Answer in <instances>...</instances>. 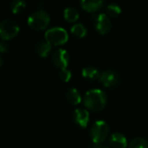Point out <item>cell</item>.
<instances>
[{
  "instance_id": "6da1fadb",
  "label": "cell",
  "mask_w": 148,
  "mask_h": 148,
  "mask_svg": "<svg viewBox=\"0 0 148 148\" xmlns=\"http://www.w3.org/2000/svg\"><path fill=\"white\" fill-rule=\"evenodd\" d=\"M85 107L93 111L102 110L107 104L106 94L98 88H93L86 92L83 97Z\"/></svg>"
},
{
  "instance_id": "7a4b0ae2",
  "label": "cell",
  "mask_w": 148,
  "mask_h": 148,
  "mask_svg": "<svg viewBox=\"0 0 148 148\" xmlns=\"http://www.w3.org/2000/svg\"><path fill=\"white\" fill-rule=\"evenodd\" d=\"M49 20L50 17L45 10H37L29 15L27 22L30 28L36 30H41L48 26V24L49 23Z\"/></svg>"
},
{
  "instance_id": "3957f363",
  "label": "cell",
  "mask_w": 148,
  "mask_h": 148,
  "mask_svg": "<svg viewBox=\"0 0 148 148\" xmlns=\"http://www.w3.org/2000/svg\"><path fill=\"white\" fill-rule=\"evenodd\" d=\"M45 39L51 45H60L68 41L69 34L62 27H53L45 32Z\"/></svg>"
},
{
  "instance_id": "277c9868",
  "label": "cell",
  "mask_w": 148,
  "mask_h": 148,
  "mask_svg": "<svg viewBox=\"0 0 148 148\" xmlns=\"http://www.w3.org/2000/svg\"><path fill=\"white\" fill-rule=\"evenodd\" d=\"M109 134V126L104 121H97L94 123L90 134L92 140L95 144H100L103 142Z\"/></svg>"
},
{
  "instance_id": "5b68a950",
  "label": "cell",
  "mask_w": 148,
  "mask_h": 148,
  "mask_svg": "<svg viewBox=\"0 0 148 148\" xmlns=\"http://www.w3.org/2000/svg\"><path fill=\"white\" fill-rule=\"evenodd\" d=\"M19 25L11 19H4L0 23V36L3 40H8L17 35Z\"/></svg>"
},
{
  "instance_id": "8992f818",
  "label": "cell",
  "mask_w": 148,
  "mask_h": 148,
  "mask_svg": "<svg viewBox=\"0 0 148 148\" xmlns=\"http://www.w3.org/2000/svg\"><path fill=\"white\" fill-rule=\"evenodd\" d=\"M95 29L101 34L108 33L112 26L109 16L104 13H100L96 16L95 20Z\"/></svg>"
},
{
  "instance_id": "52a82bcc",
  "label": "cell",
  "mask_w": 148,
  "mask_h": 148,
  "mask_svg": "<svg viewBox=\"0 0 148 148\" xmlns=\"http://www.w3.org/2000/svg\"><path fill=\"white\" fill-rule=\"evenodd\" d=\"M52 60L54 64L57 68L62 69H66V67L68 66L69 61V56L67 50L62 49H58L54 52Z\"/></svg>"
},
{
  "instance_id": "ba28073f",
  "label": "cell",
  "mask_w": 148,
  "mask_h": 148,
  "mask_svg": "<svg viewBox=\"0 0 148 148\" xmlns=\"http://www.w3.org/2000/svg\"><path fill=\"white\" fill-rule=\"evenodd\" d=\"M101 83L106 87L115 86L119 82V75L114 70H106L104 71L100 77Z\"/></svg>"
},
{
  "instance_id": "9c48e42d",
  "label": "cell",
  "mask_w": 148,
  "mask_h": 148,
  "mask_svg": "<svg viewBox=\"0 0 148 148\" xmlns=\"http://www.w3.org/2000/svg\"><path fill=\"white\" fill-rule=\"evenodd\" d=\"M109 144L113 148H127V141L124 134L119 132H115L109 137Z\"/></svg>"
},
{
  "instance_id": "30bf717a",
  "label": "cell",
  "mask_w": 148,
  "mask_h": 148,
  "mask_svg": "<svg viewBox=\"0 0 148 148\" xmlns=\"http://www.w3.org/2000/svg\"><path fill=\"white\" fill-rule=\"evenodd\" d=\"M75 121L82 127H86L89 121V113L84 108H76L74 112Z\"/></svg>"
},
{
  "instance_id": "8fae6325",
  "label": "cell",
  "mask_w": 148,
  "mask_h": 148,
  "mask_svg": "<svg viewBox=\"0 0 148 148\" xmlns=\"http://www.w3.org/2000/svg\"><path fill=\"white\" fill-rule=\"evenodd\" d=\"M104 2L102 0H82V7L88 11H96L101 8Z\"/></svg>"
},
{
  "instance_id": "7c38bea8",
  "label": "cell",
  "mask_w": 148,
  "mask_h": 148,
  "mask_svg": "<svg viewBox=\"0 0 148 148\" xmlns=\"http://www.w3.org/2000/svg\"><path fill=\"white\" fill-rule=\"evenodd\" d=\"M82 74L84 78H86L89 81H95L101 77L100 72L98 71V69H95V67H91V66L85 67L84 69H82Z\"/></svg>"
},
{
  "instance_id": "4fadbf2b",
  "label": "cell",
  "mask_w": 148,
  "mask_h": 148,
  "mask_svg": "<svg viewBox=\"0 0 148 148\" xmlns=\"http://www.w3.org/2000/svg\"><path fill=\"white\" fill-rule=\"evenodd\" d=\"M50 50H51V44H49L48 42L40 41L36 45V51L42 57H46L49 54Z\"/></svg>"
},
{
  "instance_id": "5bb4252c",
  "label": "cell",
  "mask_w": 148,
  "mask_h": 148,
  "mask_svg": "<svg viewBox=\"0 0 148 148\" xmlns=\"http://www.w3.org/2000/svg\"><path fill=\"white\" fill-rule=\"evenodd\" d=\"M66 96H67L68 101L74 105H77L82 101V95L79 93V91L75 88H69L67 91Z\"/></svg>"
},
{
  "instance_id": "9a60e30c",
  "label": "cell",
  "mask_w": 148,
  "mask_h": 148,
  "mask_svg": "<svg viewBox=\"0 0 148 148\" xmlns=\"http://www.w3.org/2000/svg\"><path fill=\"white\" fill-rule=\"evenodd\" d=\"M64 17L69 22H75L79 18V12L78 10L72 6H68L64 9L63 11Z\"/></svg>"
},
{
  "instance_id": "2e32d148",
  "label": "cell",
  "mask_w": 148,
  "mask_h": 148,
  "mask_svg": "<svg viewBox=\"0 0 148 148\" xmlns=\"http://www.w3.org/2000/svg\"><path fill=\"white\" fill-rule=\"evenodd\" d=\"M71 32L73 35H75L78 37H83L87 35L88 31H87L86 27L82 23H77L71 27Z\"/></svg>"
},
{
  "instance_id": "e0dca14e",
  "label": "cell",
  "mask_w": 148,
  "mask_h": 148,
  "mask_svg": "<svg viewBox=\"0 0 148 148\" xmlns=\"http://www.w3.org/2000/svg\"><path fill=\"white\" fill-rule=\"evenodd\" d=\"M128 148H148V141L144 138L137 137L130 142Z\"/></svg>"
},
{
  "instance_id": "ac0fdd59",
  "label": "cell",
  "mask_w": 148,
  "mask_h": 148,
  "mask_svg": "<svg viewBox=\"0 0 148 148\" xmlns=\"http://www.w3.org/2000/svg\"><path fill=\"white\" fill-rule=\"evenodd\" d=\"M106 11L110 16L116 17L121 13V6L119 4L113 3H110V4H108L107 6Z\"/></svg>"
},
{
  "instance_id": "d6986e66",
  "label": "cell",
  "mask_w": 148,
  "mask_h": 148,
  "mask_svg": "<svg viewBox=\"0 0 148 148\" xmlns=\"http://www.w3.org/2000/svg\"><path fill=\"white\" fill-rule=\"evenodd\" d=\"M26 7V3L23 0H13L10 3V9L14 13L22 12Z\"/></svg>"
},
{
  "instance_id": "ffe728a7",
  "label": "cell",
  "mask_w": 148,
  "mask_h": 148,
  "mask_svg": "<svg viewBox=\"0 0 148 148\" xmlns=\"http://www.w3.org/2000/svg\"><path fill=\"white\" fill-rule=\"evenodd\" d=\"M71 72L67 69H62L60 70L59 72V76H60V79L63 82H68L69 81V79L71 78Z\"/></svg>"
},
{
  "instance_id": "44dd1931",
  "label": "cell",
  "mask_w": 148,
  "mask_h": 148,
  "mask_svg": "<svg viewBox=\"0 0 148 148\" xmlns=\"http://www.w3.org/2000/svg\"><path fill=\"white\" fill-rule=\"evenodd\" d=\"M7 49H8V45L4 42H1V43H0V50H1V52L3 53V52L7 51Z\"/></svg>"
},
{
  "instance_id": "7402d4cb",
  "label": "cell",
  "mask_w": 148,
  "mask_h": 148,
  "mask_svg": "<svg viewBox=\"0 0 148 148\" xmlns=\"http://www.w3.org/2000/svg\"><path fill=\"white\" fill-rule=\"evenodd\" d=\"M91 148H109L108 147H105V146H102V145H100V144H95L93 145Z\"/></svg>"
}]
</instances>
